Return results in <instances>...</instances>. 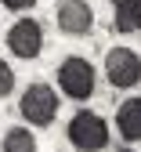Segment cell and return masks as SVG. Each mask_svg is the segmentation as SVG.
I'll use <instances>...</instances> for the list:
<instances>
[{
	"label": "cell",
	"mask_w": 141,
	"mask_h": 152,
	"mask_svg": "<svg viewBox=\"0 0 141 152\" xmlns=\"http://www.w3.org/2000/svg\"><path fill=\"white\" fill-rule=\"evenodd\" d=\"M54 76H58L62 94L72 98V102H87L94 94V87H98V72H94V65L83 58V54H69V58L58 65Z\"/></svg>",
	"instance_id": "obj_1"
},
{
	"label": "cell",
	"mask_w": 141,
	"mask_h": 152,
	"mask_svg": "<svg viewBox=\"0 0 141 152\" xmlns=\"http://www.w3.org/2000/svg\"><path fill=\"white\" fill-rule=\"evenodd\" d=\"M18 112L33 127H51L58 116V91L51 83H29L18 98Z\"/></svg>",
	"instance_id": "obj_2"
},
{
	"label": "cell",
	"mask_w": 141,
	"mask_h": 152,
	"mask_svg": "<svg viewBox=\"0 0 141 152\" xmlns=\"http://www.w3.org/2000/svg\"><path fill=\"white\" fill-rule=\"evenodd\" d=\"M69 141L80 148V152H102L105 145H109V123L98 116V112H91V109H80L76 116L69 120Z\"/></svg>",
	"instance_id": "obj_3"
},
{
	"label": "cell",
	"mask_w": 141,
	"mask_h": 152,
	"mask_svg": "<svg viewBox=\"0 0 141 152\" xmlns=\"http://www.w3.org/2000/svg\"><path fill=\"white\" fill-rule=\"evenodd\" d=\"M105 80L116 91H130L141 83V54L134 47H112L105 54Z\"/></svg>",
	"instance_id": "obj_4"
},
{
	"label": "cell",
	"mask_w": 141,
	"mask_h": 152,
	"mask_svg": "<svg viewBox=\"0 0 141 152\" xmlns=\"http://www.w3.org/2000/svg\"><path fill=\"white\" fill-rule=\"evenodd\" d=\"M7 51L15 58H40V51H44V26L36 22V18H18V22L7 29Z\"/></svg>",
	"instance_id": "obj_5"
},
{
	"label": "cell",
	"mask_w": 141,
	"mask_h": 152,
	"mask_svg": "<svg viewBox=\"0 0 141 152\" xmlns=\"http://www.w3.org/2000/svg\"><path fill=\"white\" fill-rule=\"evenodd\" d=\"M54 22L65 36H91L94 29V7L87 0H58L54 7Z\"/></svg>",
	"instance_id": "obj_6"
},
{
	"label": "cell",
	"mask_w": 141,
	"mask_h": 152,
	"mask_svg": "<svg viewBox=\"0 0 141 152\" xmlns=\"http://www.w3.org/2000/svg\"><path fill=\"white\" fill-rule=\"evenodd\" d=\"M116 127L123 141H141V98H127L116 109Z\"/></svg>",
	"instance_id": "obj_7"
},
{
	"label": "cell",
	"mask_w": 141,
	"mask_h": 152,
	"mask_svg": "<svg viewBox=\"0 0 141 152\" xmlns=\"http://www.w3.org/2000/svg\"><path fill=\"white\" fill-rule=\"evenodd\" d=\"M112 26L119 33H141V0H112Z\"/></svg>",
	"instance_id": "obj_8"
},
{
	"label": "cell",
	"mask_w": 141,
	"mask_h": 152,
	"mask_svg": "<svg viewBox=\"0 0 141 152\" xmlns=\"http://www.w3.org/2000/svg\"><path fill=\"white\" fill-rule=\"evenodd\" d=\"M4 152H36L33 127H11L4 134Z\"/></svg>",
	"instance_id": "obj_9"
},
{
	"label": "cell",
	"mask_w": 141,
	"mask_h": 152,
	"mask_svg": "<svg viewBox=\"0 0 141 152\" xmlns=\"http://www.w3.org/2000/svg\"><path fill=\"white\" fill-rule=\"evenodd\" d=\"M11 91H15V69L0 58V98H7Z\"/></svg>",
	"instance_id": "obj_10"
},
{
	"label": "cell",
	"mask_w": 141,
	"mask_h": 152,
	"mask_svg": "<svg viewBox=\"0 0 141 152\" xmlns=\"http://www.w3.org/2000/svg\"><path fill=\"white\" fill-rule=\"evenodd\" d=\"M0 4H4L7 11H29V7L36 4V0H0Z\"/></svg>",
	"instance_id": "obj_11"
},
{
	"label": "cell",
	"mask_w": 141,
	"mask_h": 152,
	"mask_svg": "<svg viewBox=\"0 0 141 152\" xmlns=\"http://www.w3.org/2000/svg\"><path fill=\"white\" fill-rule=\"evenodd\" d=\"M119 152H134V148H119Z\"/></svg>",
	"instance_id": "obj_12"
}]
</instances>
